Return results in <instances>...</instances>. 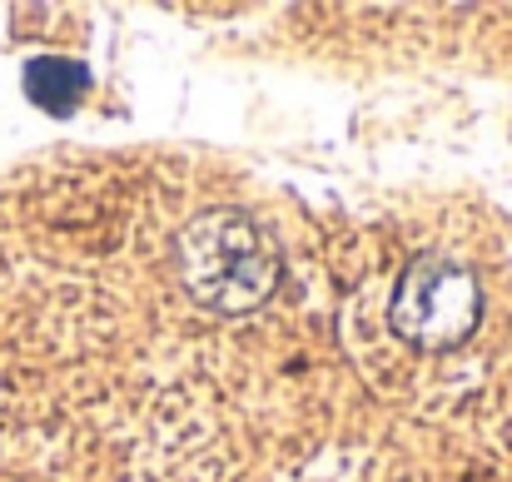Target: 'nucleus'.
Masks as SVG:
<instances>
[{
    "label": "nucleus",
    "instance_id": "f257e3e1",
    "mask_svg": "<svg viewBox=\"0 0 512 482\" xmlns=\"http://www.w3.org/2000/svg\"><path fill=\"white\" fill-rule=\"evenodd\" d=\"M179 274L209 309H254L274 294L279 264L244 214H204L179 239Z\"/></svg>",
    "mask_w": 512,
    "mask_h": 482
},
{
    "label": "nucleus",
    "instance_id": "f03ea898",
    "mask_svg": "<svg viewBox=\"0 0 512 482\" xmlns=\"http://www.w3.org/2000/svg\"><path fill=\"white\" fill-rule=\"evenodd\" d=\"M393 328L418 348H453L478 328V284L448 259H418L398 279Z\"/></svg>",
    "mask_w": 512,
    "mask_h": 482
},
{
    "label": "nucleus",
    "instance_id": "7ed1b4c3",
    "mask_svg": "<svg viewBox=\"0 0 512 482\" xmlns=\"http://www.w3.org/2000/svg\"><path fill=\"white\" fill-rule=\"evenodd\" d=\"M25 90H30V100L45 105V110H70V105L90 90V75H85L80 60H50V55H45V60H30Z\"/></svg>",
    "mask_w": 512,
    "mask_h": 482
}]
</instances>
